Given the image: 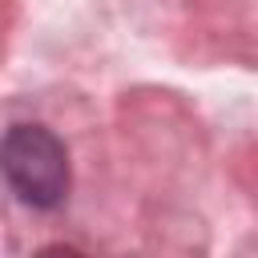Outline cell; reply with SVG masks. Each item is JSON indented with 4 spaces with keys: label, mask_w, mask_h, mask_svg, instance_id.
I'll return each mask as SVG.
<instances>
[{
    "label": "cell",
    "mask_w": 258,
    "mask_h": 258,
    "mask_svg": "<svg viewBox=\"0 0 258 258\" xmlns=\"http://www.w3.org/2000/svg\"><path fill=\"white\" fill-rule=\"evenodd\" d=\"M0 173L20 202L52 210L69 194V157L64 145L40 125H12L0 141Z\"/></svg>",
    "instance_id": "1"
}]
</instances>
